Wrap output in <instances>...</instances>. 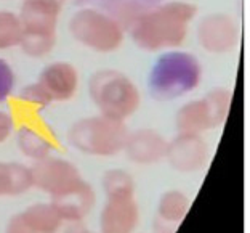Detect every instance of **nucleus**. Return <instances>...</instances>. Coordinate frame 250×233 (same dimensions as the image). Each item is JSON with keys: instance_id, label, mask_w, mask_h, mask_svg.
Wrapping results in <instances>:
<instances>
[{"instance_id": "obj_2", "label": "nucleus", "mask_w": 250, "mask_h": 233, "mask_svg": "<svg viewBox=\"0 0 250 233\" xmlns=\"http://www.w3.org/2000/svg\"><path fill=\"white\" fill-rule=\"evenodd\" d=\"M202 82V65L185 50H167L157 56L147 74V90L156 101H172L191 93Z\"/></svg>"}, {"instance_id": "obj_24", "label": "nucleus", "mask_w": 250, "mask_h": 233, "mask_svg": "<svg viewBox=\"0 0 250 233\" xmlns=\"http://www.w3.org/2000/svg\"><path fill=\"white\" fill-rule=\"evenodd\" d=\"M16 76L7 60L0 58V105L7 101L15 90Z\"/></svg>"}, {"instance_id": "obj_4", "label": "nucleus", "mask_w": 250, "mask_h": 233, "mask_svg": "<svg viewBox=\"0 0 250 233\" xmlns=\"http://www.w3.org/2000/svg\"><path fill=\"white\" fill-rule=\"evenodd\" d=\"M66 137L67 143L83 155L111 158L124 151L128 129L122 121L98 115L77 119Z\"/></svg>"}, {"instance_id": "obj_7", "label": "nucleus", "mask_w": 250, "mask_h": 233, "mask_svg": "<svg viewBox=\"0 0 250 233\" xmlns=\"http://www.w3.org/2000/svg\"><path fill=\"white\" fill-rule=\"evenodd\" d=\"M197 44L212 55L231 53L239 45V26L234 18L226 13H210L199 21L196 27Z\"/></svg>"}, {"instance_id": "obj_21", "label": "nucleus", "mask_w": 250, "mask_h": 233, "mask_svg": "<svg viewBox=\"0 0 250 233\" xmlns=\"http://www.w3.org/2000/svg\"><path fill=\"white\" fill-rule=\"evenodd\" d=\"M55 45H56V34L22 32V37L18 47L22 50V53L26 56H29V58L41 60L53 52Z\"/></svg>"}, {"instance_id": "obj_15", "label": "nucleus", "mask_w": 250, "mask_h": 233, "mask_svg": "<svg viewBox=\"0 0 250 233\" xmlns=\"http://www.w3.org/2000/svg\"><path fill=\"white\" fill-rule=\"evenodd\" d=\"M32 186L29 166L21 163L0 161V198L24 195Z\"/></svg>"}, {"instance_id": "obj_18", "label": "nucleus", "mask_w": 250, "mask_h": 233, "mask_svg": "<svg viewBox=\"0 0 250 233\" xmlns=\"http://www.w3.org/2000/svg\"><path fill=\"white\" fill-rule=\"evenodd\" d=\"M161 3V0H111L107 11L124 29H128L145 11Z\"/></svg>"}, {"instance_id": "obj_1", "label": "nucleus", "mask_w": 250, "mask_h": 233, "mask_svg": "<svg viewBox=\"0 0 250 233\" xmlns=\"http://www.w3.org/2000/svg\"><path fill=\"white\" fill-rule=\"evenodd\" d=\"M197 7L188 0L161 2L128 27L132 42L145 52L175 50L185 44Z\"/></svg>"}, {"instance_id": "obj_20", "label": "nucleus", "mask_w": 250, "mask_h": 233, "mask_svg": "<svg viewBox=\"0 0 250 233\" xmlns=\"http://www.w3.org/2000/svg\"><path fill=\"white\" fill-rule=\"evenodd\" d=\"M106 200H128L135 195V180L127 170L109 169L101 179Z\"/></svg>"}, {"instance_id": "obj_14", "label": "nucleus", "mask_w": 250, "mask_h": 233, "mask_svg": "<svg viewBox=\"0 0 250 233\" xmlns=\"http://www.w3.org/2000/svg\"><path fill=\"white\" fill-rule=\"evenodd\" d=\"M96 196L92 185L85 180H81L72 188L62 191L61 195L52 198V204L60 212L62 219L83 220L92 212Z\"/></svg>"}, {"instance_id": "obj_6", "label": "nucleus", "mask_w": 250, "mask_h": 233, "mask_svg": "<svg viewBox=\"0 0 250 233\" xmlns=\"http://www.w3.org/2000/svg\"><path fill=\"white\" fill-rule=\"evenodd\" d=\"M232 92L228 87H215L202 96L181 105L175 115L178 134L202 135L220 127L229 115Z\"/></svg>"}, {"instance_id": "obj_11", "label": "nucleus", "mask_w": 250, "mask_h": 233, "mask_svg": "<svg viewBox=\"0 0 250 233\" xmlns=\"http://www.w3.org/2000/svg\"><path fill=\"white\" fill-rule=\"evenodd\" d=\"M62 0H22L20 20L24 32L56 34Z\"/></svg>"}, {"instance_id": "obj_3", "label": "nucleus", "mask_w": 250, "mask_h": 233, "mask_svg": "<svg viewBox=\"0 0 250 233\" xmlns=\"http://www.w3.org/2000/svg\"><path fill=\"white\" fill-rule=\"evenodd\" d=\"M88 95L100 115L125 122L141 105V93L136 84L125 72L100 70L88 79Z\"/></svg>"}, {"instance_id": "obj_12", "label": "nucleus", "mask_w": 250, "mask_h": 233, "mask_svg": "<svg viewBox=\"0 0 250 233\" xmlns=\"http://www.w3.org/2000/svg\"><path fill=\"white\" fill-rule=\"evenodd\" d=\"M37 82L47 90L53 101H69L79 90V71L69 61H53L43 68Z\"/></svg>"}, {"instance_id": "obj_25", "label": "nucleus", "mask_w": 250, "mask_h": 233, "mask_svg": "<svg viewBox=\"0 0 250 233\" xmlns=\"http://www.w3.org/2000/svg\"><path fill=\"white\" fill-rule=\"evenodd\" d=\"M15 130V119L8 111L0 110V145L5 143Z\"/></svg>"}, {"instance_id": "obj_26", "label": "nucleus", "mask_w": 250, "mask_h": 233, "mask_svg": "<svg viewBox=\"0 0 250 233\" xmlns=\"http://www.w3.org/2000/svg\"><path fill=\"white\" fill-rule=\"evenodd\" d=\"M55 233H90L83 220H72V219H62L58 229Z\"/></svg>"}, {"instance_id": "obj_16", "label": "nucleus", "mask_w": 250, "mask_h": 233, "mask_svg": "<svg viewBox=\"0 0 250 233\" xmlns=\"http://www.w3.org/2000/svg\"><path fill=\"white\" fill-rule=\"evenodd\" d=\"M16 145L26 158L39 161L52 155L53 141L32 124H22L16 130Z\"/></svg>"}, {"instance_id": "obj_17", "label": "nucleus", "mask_w": 250, "mask_h": 233, "mask_svg": "<svg viewBox=\"0 0 250 233\" xmlns=\"http://www.w3.org/2000/svg\"><path fill=\"white\" fill-rule=\"evenodd\" d=\"M21 219L34 233H55L62 217L52 203H37L24 209Z\"/></svg>"}, {"instance_id": "obj_23", "label": "nucleus", "mask_w": 250, "mask_h": 233, "mask_svg": "<svg viewBox=\"0 0 250 233\" xmlns=\"http://www.w3.org/2000/svg\"><path fill=\"white\" fill-rule=\"evenodd\" d=\"M20 100L22 103L29 105L32 108H37V110H43L53 103L52 96L48 95V92L39 82H34L26 85V87L21 89L20 92Z\"/></svg>"}, {"instance_id": "obj_28", "label": "nucleus", "mask_w": 250, "mask_h": 233, "mask_svg": "<svg viewBox=\"0 0 250 233\" xmlns=\"http://www.w3.org/2000/svg\"><path fill=\"white\" fill-rule=\"evenodd\" d=\"M177 229H178V225H175V224L164 222V220L157 217L154 220V233H175Z\"/></svg>"}, {"instance_id": "obj_27", "label": "nucleus", "mask_w": 250, "mask_h": 233, "mask_svg": "<svg viewBox=\"0 0 250 233\" xmlns=\"http://www.w3.org/2000/svg\"><path fill=\"white\" fill-rule=\"evenodd\" d=\"M5 233H34V232L24 224V220L21 219V214H16L8 220Z\"/></svg>"}, {"instance_id": "obj_8", "label": "nucleus", "mask_w": 250, "mask_h": 233, "mask_svg": "<svg viewBox=\"0 0 250 233\" xmlns=\"http://www.w3.org/2000/svg\"><path fill=\"white\" fill-rule=\"evenodd\" d=\"M32 185L36 188L48 193L50 198L61 195L62 191L72 188L83 180L79 170L71 161L56 156H47L34 161L31 166Z\"/></svg>"}, {"instance_id": "obj_10", "label": "nucleus", "mask_w": 250, "mask_h": 233, "mask_svg": "<svg viewBox=\"0 0 250 233\" xmlns=\"http://www.w3.org/2000/svg\"><path fill=\"white\" fill-rule=\"evenodd\" d=\"M167 146L168 140L161 132L154 129H138L128 132L124 153L132 163L149 166L166 159Z\"/></svg>"}, {"instance_id": "obj_13", "label": "nucleus", "mask_w": 250, "mask_h": 233, "mask_svg": "<svg viewBox=\"0 0 250 233\" xmlns=\"http://www.w3.org/2000/svg\"><path fill=\"white\" fill-rule=\"evenodd\" d=\"M140 222V209L133 198L106 200L100 214V233H133Z\"/></svg>"}, {"instance_id": "obj_19", "label": "nucleus", "mask_w": 250, "mask_h": 233, "mask_svg": "<svg viewBox=\"0 0 250 233\" xmlns=\"http://www.w3.org/2000/svg\"><path fill=\"white\" fill-rule=\"evenodd\" d=\"M191 200L183 191L180 190H168L161 196L157 203V219L164 222L180 225L189 211Z\"/></svg>"}, {"instance_id": "obj_5", "label": "nucleus", "mask_w": 250, "mask_h": 233, "mask_svg": "<svg viewBox=\"0 0 250 233\" xmlns=\"http://www.w3.org/2000/svg\"><path fill=\"white\" fill-rule=\"evenodd\" d=\"M71 37L96 53H112L125 41V29L109 13L92 7L81 8L67 24Z\"/></svg>"}, {"instance_id": "obj_22", "label": "nucleus", "mask_w": 250, "mask_h": 233, "mask_svg": "<svg viewBox=\"0 0 250 233\" xmlns=\"http://www.w3.org/2000/svg\"><path fill=\"white\" fill-rule=\"evenodd\" d=\"M22 32L20 15L11 10H0V50L18 47Z\"/></svg>"}, {"instance_id": "obj_9", "label": "nucleus", "mask_w": 250, "mask_h": 233, "mask_svg": "<svg viewBox=\"0 0 250 233\" xmlns=\"http://www.w3.org/2000/svg\"><path fill=\"white\" fill-rule=\"evenodd\" d=\"M166 159L172 169L183 174L197 172L206 167L208 159V146L202 135L178 134L168 141Z\"/></svg>"}]
</instances>
